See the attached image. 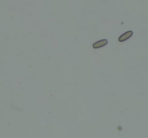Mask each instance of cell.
Returning <instances> with one entry per match:
<instances>
[{"label":"cell","mask_w":148,"mask_h":138,"mask_svg":"<svg viewBox=\"0 0 148 138\" xmlns=\"http://www.w3.org/2000/svg\"><path fill=\"white\" fill-rule=\"evenodd\" d=\"M133 34H134V32H133V31H132V30L123 33V34H121L119 37V42L126 41V40H129V39H130V37L133 35Z\"/></svg>","instance_id":"obj_1"},{"label":"cell","mask_w":148,"mask_h":138,"mask_svg":"<svg viewBox=\"0 0 148 138\" xmlns=\"http://www.w3.org/2000/svg\"><path fill=\"white\" fill-rule=\"evenodd\" d=\"M107 44H108V40L106 39H103V40H98V41L92 44V47L94 49L101 48V47H103L106 45Z\"/></svg>","instance_id":"obj_2"}]
</instances>
